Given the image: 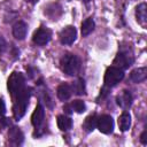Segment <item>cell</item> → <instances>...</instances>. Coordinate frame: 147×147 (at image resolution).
<instances>
[{"label": "cell", "instance_id": "d6986e66", "mask_svg": "<svg viewBox=\"0 0 147 147\" xmlns=\"http://www.w3.org/2000/svg\"><path fill=\"white\" fill-rule=\"evenodd\" d=\"M71 88H72V93L77 94V95H83L86 93V86H85V80L83 78H78L76 82H74L71 84Z\"/></svg>", "mask_w": 147, "mask_h": 147}, {"label": "cell", "instance_id": "30bf717a", "mask_svg": "<svg viewBox=\"0 0 147 147\" xmlns=\"http://www.w3.org/2000/svg\"><path fill=\"white\" fill-rule=\"evenodd\" d=\"M8 141L13 146H21L24 141V134L17 126H11L8 131Z\"/></svg>", "mask_w": 147, "mask_h": 147}, {"label": "cell", "instance_id": "d4e9b609", "mask_svg": "<svg viewBox=\"0 0 147 147\" xmlns=\"http://www.w3.org/2000/svg\"><path fill=\"white\" fill-rule=\"evenodd\" d=\"M146 134H147L146 130L142 131V133L140 134V142H141L142 145H147V138H146Z\"/></svg>", "mask_w": 147, "mask_h": 147}, {"label": "cell", "instance_id": "5bb4252c", "mask_svg": "<svg viewBox=\"0 0 147 147\" xmlns=\"http://www.w3.org/2000/svg\"><path fill=\"white\" fill-rule=\"evenodd\" d=\"M71 94H72V88H71V85L68 83H62L56 88V95L61 101L69 100Z\"/></svg>", "mask_w": 147, "mask_h": 147}, {"label": "cell", "instance_id": "ba28073f", "mask_svg": "<svg viewBox=\"0 0 147 147\" xmlns=\"http://www.w3.org/2000/svg\"><path fill=\"white\" fill-rule=\"evenodd\" d=\"M96 129L105 134H109L114 130V119L110 115L103 114L101 116H98L96 119Z\"/></svg>", "mask_w": 147, "mask_h": 147}, {"label": "cell", "instance_id": "cb8c5ba5", "mask_svg": "<svg viewBox=\"0 0 147 147\" xmlns=\"http://www.w3.org/2000/svg\"><path fill=\"white\" fill-rule=\"evenodd\" d=\"M9 125H10L9 118H1L0 119V126L1 127H6V126H9Z\"/></svg>", "mask_w": 147, "mask_h": 147}, {"label": "cell", "instance_id": "8992f818", "mask_svg": "<svg viewBox=\"0 0 147 147\" xmlns=\"http://www.w3.org/2000/svg\"><path fill=\"white\" fill-rule=\"evenodd\" d=\"M44 121H45V108L39 102L36 106V108H34V110H33V113L31 115V123L34 126L36 131H38V133H34V137L36 136L39 137V131L41 130V126L44 124Z\"/></svg>", "mask_w": 147, "mask_h": 147}, {"label": "cell", "instance_id": "9c48e42d", "mask_svg": "<svg viewBox=\"0 0 147 147\" xmlns=\"http://www.w3.org/2000/svg\"><path fill=\"white\" fill-rule=\"evenodd\" d=\"M60 41L63 45H71L74 44V41L77 38V30L75 26L72 25H68L65 28H63L59 34Z\"/></svg>", "mask_w": 147, "mask_h": 147}, {"label": "cell", "instance_id": "7402d4cb", "mask_svg": "<svg viewBox=\"0 0 147 147\" xmlns=\"http://www.w3.org/2000/svg\"><path fill=\"white\" fill-rule=\"evenodd\" d=\"M7 42H6V40L0 36V54H2V53H5V51L7 49Z\"/></svg>", "mask_w": 147, "mask_h": 147}, {"label": "cell", "instance_id": "3957f363", "mask_svg": "<svg viewBox=\"0 0 147 147\" xmlns=\"http://www.w3.org/2000/svg\"><path fill=\"white\" fill-rule=\"evenodd\" d=\"M124 78V70L115 67V65H110L107 68L106 72H105V77H103V83L106 87L111 88L114 86H116L119 82H122Z\"/></svg>", "mask_w": 147, "mask_h": 147}, {"label": "cell", "instance_id": "44dd1931", "mask_svg": "<svg viewBox=\"0 0 147 147\" xmlns=\"http://www.w3.org/2000/svg\"><path fill=\"white\" fill-rule=\"evenodd\" d=\"M72 111H76L78 114H82L86 110V105L83 100H74L71 103H69Z\"/></svg>", "mask_w": 147, "mask_h": 147}, {"label": "cell", "instance_id": "52a82bcc", "mask_svg": "<svg viewBox=\"0 0 147 147\" xmlns=\"http://www.w3.org/2000/svg\"><path fill=\"white\" fill-rule=\"evenodd\" d=\"M52 39V31L46 26H40L37 29L32 36V41L38 46H45Z\"/></svg>", "mask_w": 147, "mask_h": 147}, {"label": "cell", "instance_id": "603a6c76", "mask_svg": "<svg viewBox=\"0 0 147 147\" xmlns=\"http://www.w3.org/2000/svg\"><path fill=\"white\" fill-rule=\"evenodd\" d=\"M6 114V105L2 98H0V116H3Z\"/></svg>", "mask_w": 147, "mask_h": 147}, {"label": "cell", "instance_id": "5b68a950", "mask_svg": "<svg viewBox=\"0 0 147 147\" xmlns=\"http://www.w3.org/2000/svg\"><path fill=\"white\" fill-rule=\"evenodd\" d=\"M134 62V56L132 54V52H129L127 49L126 51H119L114 61H113V65L122 69V70H125V69H129Z\"/></svg>", "mask_w": 147, "mask_h": 147}, {"label": "cell", "instance_id": "2e32d148", "mask_svg": "<svg viewBox=\"0 0 147 147\" xmlns=\"http://www.w3.org/2000/svg\"><path fill=\"white\" fill-rule=\"evenodd\" d=\"M118 126H119V130L125 132L130 129L131 126V115L127 113V111H123L121 114V116L118 117Z\"/></svg>", "mask_w": 147, "mask_h": 147}, {"label": "cell", "instance_id": "277c9868", "mask_svg": "<svg viewBox=\"0 0 147 147\" xmlns=\"http://www.w3.org/2000/svg\"><path fill=\"white\" fill-rule=\"evenodd\" d=\"M24 87H25V78H24L23 74L20 71L11 72V75L9 76V78L7 80V88L10 93L11 98H14L17 93H20Z\"/></svg>", "mask_w": 147, "mask_h": 147}, {"label": "cell", "instance_id": "7a4b0ae2", "mask_svg": "<svg viewBox=\"0 0 147 147\" xmlns=\"http://www.w3.org/2000/svg\"><path fill=\"white\" fill-rule=\"evenodd\" d=\"M60 68L68 76H76L80 69V60L75 54L65 53L60 60Z\"/></svg>", "mask_w": 147, "mask_h": 147}, {"label": "cell", "instance_id": "e0dca14e", "mask_svg": "<svg viewBox=\"0 0 147 147\" xmlns=\"http://www.w3.org/2000/svg\"><path fill=\"white\" fill-rule=\"evenodd\" d=\"M56 123L61 131H69L72 127V119L65 115H59Z\"/></svg>", "mask_w": 147, "mask_h": 147}, {"label": "cell", "instance_id": "8fae6325", "mask_svg": "<svg viewBox=\"0 0 147 147\" xmlns=\"http://www.w3.org/2000/svg\"><path fill=\"white\" fill-rule=\"evenodd\" d=\"M116 102H117V105H118L123 110H127V109L132 106L133 96H132V94H131L130 91L124 90V91H122L121 94H118V95L116 96Z\"/></svg>", "mask_w": 147, "mask_h": 147}, {"label": "cell", "instance_id": "ffe728a7", "mask_svg": "<svg viewBox=\"0 0 147 147\" xmlns=\"http://www.w3.org/2000/svg\"><path fill=\"white\" fill-rule=\"evenodd\" d=\"M96 119H98V116L95 114H92L90 116H87L83 123V129L86 131V132H92L95 127H96Z\"/></svg>", "mask_w": 147, "mask_h": 147}, {"label": "cell", "instance_id": "4316f807", "mask_svg": "<svg viewBox=\"0 0 147 147\" xmlns=\"http://www.w3.org/2000/svg\"><path fill=\"white\" fill-rule=\"evenodd\" d=\"M25 1H28V2H30V3H34L37 0H25Z\"/></svg>", "mask_w": 147, "mask_h": 147}, {"label": "cell", "instance_id": "484cf974", "mask_svg": "<svg viewBox=\"0 0 147 147\" xmlns=\"http://www.w3.org/2000/svg\"><path fill=\"white\" fill-rule=\"evenodd\" d=\"M63 110H64V113H67V114H71V113H72L71 107H70V105H69V103H67V105H64V106H63Z\"/></svg>", "mask_w": 147, "mask_h": 147}, {"label": "cell", "instance_id": "83f0119b", "mask_svg": "<svg viewBox=\"0 0 147 147\" xmlns=\"http://www.w3.org/2000/svg\"><path fill=\"white\" fill-rule=\"evenodd\" d=\"M83 1H84V2H85V3H88V2H90V1H91V0H83Z\"/></svg>", "mask_w": 147, "mask_h": 147}, {"label": "cell", "instance_id": "9a60e30c", "mask_svg": "<svg viewBox=\"0 0 147 147\" xmlns=\"http://www.w3.org/2000/svg\"><path fill=\"white\" fill-rule=\"evenodd\" d=\"M146 78H147V68L146 67L137 68V69L132 70L131 74H130V79L133 83H136V84H139V83L145 82Z\"/></svg>", "mask_w": 147, "mask_h": 147}, {"label": "cell", "instance_id": "4fadbf2b", "mask_svg": "<svg viewBox=\"0 0 147 147\" xmlns=\"http://www.w3.org/2000/svg\"><path fill=\"white\" fill-rule=\"evenodd\" d=\"M28 33V25L23 21H17L13 25V36L17 40H23Z\"/></svg>", "mask_w": 147, "mask_h": 147}, {"label": "cell", "instance_id": "7c38bea8", "mask_svg": "<svg viewBox=\"0 0 147 147\" xmlns=\"http://www.w3.org/2000/svg\"><path fill=\"white\" fill-rule=\"evenodd\" d=\"M136 18H137V22L144 29H146V26H147V5L145 2H141L140 5H138L136 7Z\"/></svg>", "mask_w": 147, "mask_h": 147}, {"label": "cell", "instance_id": "ac0fdd59", "mask_svg": "<svg viewBox=\"0 0 147 147\" xmlns=\"http://www.w3.org/2000/svg\"><path fill=\"white\" fill-rule=\"evenodd\" d=\"M95 28V23H94V20L92 17H87L83 23H82V26H80V32H82V36L83 37H87L90 33L93 32Z\"/></svg>", "mask_w": 147, "mask_h": 147}, {"label": "cell", "instance_id": "6da1fadb", "mask_svg": "<svg viewBox=\"0 0 147 147\" xmlns=\"http://www.w3.org/2000/svg\"><path fill=\"white\" fill-rule=\"evenodd\" d=\"M31 94H32V88L29 86H25L20 93H17L13 98V100H14L13 116L16 121H20L24 116L26 108L29 106V100L31 98Z\"/></svg>", "mask_w": 147, "mask_h": 147}]
</instances>
